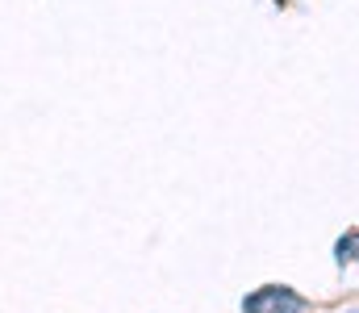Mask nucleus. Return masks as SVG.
<instances>
[{
	"label": "nucleus",
	"mask_w": 359,
	"mask_h": 313,
	"mask_svg": "<svg viewBox=\"0 0 359 313\" xmlns=\"http://www.w3.org/2000/svg\"><path fill=\"white\" fill-rule=\"evenodd\" d=\"M301 309H305V301H301L292 288H284V284L259 288V293L247 297V305H243V313H301Z\"/></svg>",
	"instance_id": "nucleus-1"
}]
</instances>
